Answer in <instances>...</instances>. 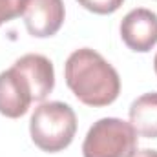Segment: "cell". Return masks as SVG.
Instances as JSON below:
<instances>
[{
  "label": "cell",
  "mask_w": 157,
  "mask_h": 157,
  "mask_svg": "<svg viewBox=\"0 0 157 157\" xmlns=\"http://www.w3.org/2000/svg\"><path fill=\"white\" fill-rule=\"evenodd\" d=\"M154 70H155V75H157V53H155V59H154Z\"/></svg>",
  "instance_id": "obj_12"
},
{
  "label": "cell",
  "mask_w": 157,
  "mask_h": 157,
  "mask_svg": "<svg viewBox=\"0 0 157 157\" xmlns=\"http://www.w3.org/2000/svg\"><path fill=\"white\" fill-rule=\"evenodd\" d=\"M31 141L42 152L55 154L68 148L77 133V115L73 108L60 101L42 102L29 121Z\"/></svg>",
  "instance_id": "obj_2"
},
{
  "label": "cell",
  "mask_w": 157,
  "mask_h": 157,
  "mask_svg": "<svg viewBox=\"0 0 157 157\" xmlns=\"http://www.w3.org/2000/svg\"><path fill=\"white\" fill-rule=\"evenodd\" d=\"M130 124L137 135L157 139V91L137 97L130 106Z\"/></svg>",
  "instance_id": "obj_8"
},
{
  "label": "cell",
  "mask_w": 157,
  "mask_h": 157,
  "mask_svg": "<svg viewBox=\"0 0 157 157\" xmlns=\"http://www.w3.org/2000/svg\"><path fill=\"white\" fill-rule=\"evenodd\" d=\"M137 150V132L122 119L104 117L93 122L82 143L84 157H132Z\"/></svg>",
  "instance_id": "obj_3"
},
{
  "label": "cell",
  "mask_w": 157,
  "mask_h": 157,
  "mask_svg": "<svg viewBox=\"0 0 157 157\" xmlns=\"http://www.w3.org/2000/svg\"><path fill=\"white\" fill-rule=\"evenodd\" d=\"M132 157H157V150H150V148H144V150H135Z\"/></svg>",
  "instance_id": "obj_11"
},
{
  "label": "cell",
  "mask_w": 157,
  "mask_h": 157,
  "mask_svg": "<svg viewBox=\"0 0 157 157\" xmlns=\"http://www.w3.org/2000/svg\"><path fill=\"white\" fill-rule=\"evenodd\" d=\"M31 84L35 102H42L55 88V70L48 57L39 53H28L15 60V64Z\"/></svg>",
  "instance_id": "obj_7"
},
{
  "label": "cell",
  "mask_w": 157,
  "mask_h": 157,
  "mask_svg": "<svg viewBox=\"0 0 157 157\" xmlns=\"http://www.w3.org/2000/svg\"><path fill=\"white\" fill-rule=\"evenodd\" d=\"M22 0H0V26L20 17Z\"/></svg>",
  "instance_id": "obj_10"
},
{
  "label": "cell",
  "mask_w": 157,
  "mask_h": 157,
  "mask_svg": "<svg viewBox=\"0 0 157 157\" xmlns=\"http://www.w3.org/2000/svg\"><path fill=\"white\" fill-rule=\"evenodd\" d=\"M64 77L68 88L86 106H108L121 93L117 70L91 48L75 49L68 57Z\"/></svg>",
  "instance_id": "obj_1"
},
{
  "label": "cell",
  "mask_w": 157,
  "mask_h": 157,
  "mask_svg": "<svg viewBox=\"0 0 157 157\" xmlns=\"http://www.w3.org/2000/svg\"><path fill=\"white\" fill-rule=\"evenodd\" d=\"M33 99V90L28 77L17 68L11 66L9 70L0 73V113L9 119L22 117Z\"/></svg>",
  "instance_id": "obj_5"
},
{
  "label": "cell",
  "mask_w": 157,
  "mask_h": 157,
  "mask_svg": "<svg viewBox=\"0 0 157 157\" xmlns=\"http://www.w3.org/2000/svg\"><path fill=\"white\" fill-rule=\"evenodd\" d=\"M20 17L31 37H53L64 24L66 9L62 0H22Z\"/></svg>",
  "instance_id": "obj_4"
},
{
  "label": "cell",
  "mask_w": 157,
  "mask_h": 157,
  "mask_svg": "<svg viewBox=\"0 0 157 157\" xmlns=\"http://www.w3.org/2000/svg\"><path fill=\"white\" fill-rule=\"evenodd\" d=\"M121 39L137 53H148L157 44V13L146 7H135L121 22Z\"/></svg>",
  "instance_id": "obj_6"
},
{
  "label": "cell",
  "mask_w": 157,
  "mask_h": 157,
  "mask_svg": "<svg viewBox=\"0 0 157 157\" xmlns=\"http://www.w3.org/2000/svg\"><path fill=\"white\" fill-rule=\"evenodd\" d=\"M78 4L97 15H112L122 6L124 0H77Z\"/></svg>",
  "instance_id": "obj_9"
}]
</instances>
